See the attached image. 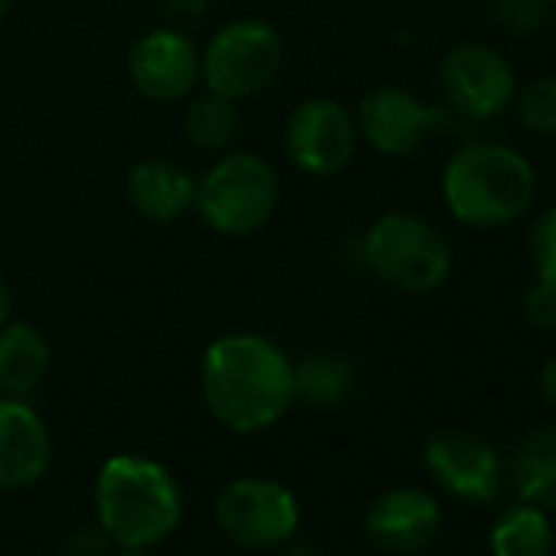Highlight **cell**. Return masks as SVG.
Instances as JSON below:
<instances>
[{
	"label": "cell",
	"mask_w": 556,
	"mask_h": 556,
	"mask_svg": "<svg viewBox=\"0 0 556 556\" xmlns=\"http://www.w3.org/2000/svg\"><path fill=\"white\" fill-rule=\"evenodd\" d=\"M510 109L517 112V122L523 131L553 138L556 135V73H546L517 86Z\"/></svg>",
	"instance_id": "cell-21"
},
{
	"label": "cell",
	"mask_w": 556,
	"mask_h": 556,
	"mask_svg": "<svg viewBox=\"0 0 556 556\" xmlns=\"http://www.w3.org/2000/svg\"><path fill=\"white\" fill-rule=\"evenodd\" d=\"M442 200L468 229H504L536 200V167L501 141H465L442 167Z\"/></svg>",
	"instance_id": "cell-2"
},
{
	"label": "cell",
	"mask_w": 556,
	"mask_h": 556,
	"mask_svg": "<svg viewBox=\"0 0 556 556\" xmlns=\"http://www.w3.org/2000/svg\"><path fill=\"white\" fill-rule=\"evenodd\" d=\"M128 79L151 102H180L200 83V50L180 30H148L128 53Z\"/></svg>",
	"instance_id": "cell-12"
},
{
	"label": "cell",
	"mask_w": 556,
	"mask_h": 556,
	"mask_svg": "<svg viewBox=\"0 0 556 556\" xmlns=\"http://www.w3.org/2000/svg\"><path fill=\"white\" fill-rule=\"evenodd\" d=\"M357 122L338 99H305L286 125V151L292 164L312 177L341 174L357 151Z\"/></svg>",
	"instance_id": "cell-9"
},
{
	"label": "cell",
	"mask_w": 556,
	"mask_h": 556,
	"mask_svg": "<svg viewBox=\"0 0 556 556\" xmlns=\"http://www.w3.org/2000/svg\"><path fill=\"white\" fill-rule=\"evenodd\" d=\"M553 549H556L553 523L533 504L504 510L491 527L494 556H553Z\"/></svg>",
	"instance_id": "cell-18"
},
{
	"label": "cell",
	"mask_w": 556,
	"mask_h": 556,
	"mask_svg": "<svg viewBox=\"0 0 556 556\" xmlns=\"http://www.w3.org/2000/svg\"><path fill=\"white\" fill-rule=\"evenodd\" d=\"M354 122L374 151L387 157H409L435 135V128L445 125V112L422 102L409 89L377 86L361 99Z\"/></svg>",
	"instance_id": "cell-10"
},
{
	"label": "cell",
	"mask_w": 556,
	"mask_h": 556,
	"mask_svg": "<svg viewBox=\"0 0 556 556\" xmlns=\"http://www.w3.org/2000/svg\"><path fill=\"white\" fill-rule=\"evenodd\" d=\"M197 180L187 167L170 157H148L128 174V200L131 206L154 223H174L193 206Z\"/></svg>",
	"instance_id": "cell-15"
},
{
	"label": "cell",
	"mask_w": 556,
	"mask_h": 556,
	"mask_svg": "<svg viewBox=\"0 0 556 556\" xmlns=\"http://www.w3.org/2000/svg\"><path fill=\"white\" fill-rule=\"evenodd\" d=\"M53 462V439L43 416L21 396H0V488L37 484Z\"/></svg>",
	"instance_id": "cell-14"
},
{
	"label": "cell",
	"mask_w": 556,
	"mask_h": 556,
	"mask_svg": "<svg viewBox=\"0 0 556 556\" xmlns=\"http://www.w3.org/2000/svg\"><path fill=\"white\" fill-rule=\"evenodd\" d=\"M63 556H112V536L102 527H76L63 543Z\"/></svg>",
	"instance_id": "cell-25"
},
{
	"label": "cell",
	"mask_w": 556,
	"mask_h": 556,
	"mask_svg": "<svg viewBox=\"0 0 556 556\" xmlns=\"http://www.w3.org/2000/svg\"><path fill=\"white\" fill-rule=\"evenodd\" d=\"M514 488L523 504L556 510V426L530 432L514 455Z\"/></svg>",
	"instance_id": "cell-17"
},
{
	"label": "cell",
	"mask_w": 556,
	"mask_h": 556,
	"mask_svg": "<svg viewBox=\"0 0 556 556\" xmlns=\"http://www.w3.org/2000/svg\"><path fill=\"white\" fill-rule=\"evenodd\" d=\"M364 262L393 292L429 295L452 275V245L445 232L416 213H383L364 236Z\"/></svg>",
	"instance_id": "cell-4"
},
{
	"label": "cell",
	"mask_w": 556,
	"mask_h": 556,
	"mask_svg": "<svg viewBox=\"0 0 556 556\" xmlns=\"http://www.w3.org/2000/svg\"><path fill=\"white\" fill-rule=\"evenodd\" d=\"M299 501L295 494L271 478H236L216 497L219 530L249 549L282 546L299 530Z\"/></svg>",
	"instance_id": "cell-8"
},
{
	"label": "cell",
	"mask_w": 556,
	"mask_h": 556,
	"mask_svg": "<svg viewBox=\"0 0 556 556\" xmlns=\"http://www.w3.org/2000/svg\"><path fill=\"white\" fill-rule=\"evenodd\" d=\"M422 465L435 484L468 504H488L501 494L504 468L497 452L468 429H439L422 448Z\"/></svg>",
	"instance_id": "cell-11"
},
{
	"label": "cell",
	"mask_w": 556,
	"mask_h": 556,
	"mask_svg": "<svg viewBox=\"0 0 556 556\" xmlns=\"http://www.w3.org/2000/svg\"><path fill=\"white\" fill-rule=\"evenodd\" d=\"M99 527L122 549H148L170 536L184 514L177 478L154 458L112 455L96 478Z\"/></svg>",
	"instance_id": "cell-3"
},
{
	"label": "cell",
	"mask_w": 556,
	"mask_h": 556,
	"mask_svg": "<svg viewBox=\"0 0 556 556\" xmlns=\"http://www.w3.org/2000/svg\"><path fill=\"white\" fill-rule=\"evenodd\" d=\"M354 383H357V374L351 361L338 354H312L295 367V400L315 409L341 406L354 393Z\"/></svg>",
	"instance_id": "cell-19"
},
{
	"label": "cell",
	"mask_w": 556,
	"mask_h": 556,
	"mask_svg": "<svg viewBox=\"0 0 556 556\" xmlns=\"http://www.w3.org/2000/svg\"><path fill=\"white\" fill-rule=\"evenodd\" d=\"M11 305H14V299H11V286H8V278L0 275V328H4V325L11 321Z\"/></svg>",
	"instance_id": "cell-27"
},
{
	"label": "cell",
	"mask_w": 556,
	"mask_h": 556,
	"mask_svg": "<svg viewBox=\"0 0 556 556\" xmlns=\"http://www.w3.org/2000/svg\"><path fill=\"white\" fill-rule=\"evenodd\" d=\"M527 249H530L533 278L556 286V203L540 210V216L533 219Z\"/></svg>",
	"instance_id": "cell-23"
},
{
	"label": "cell",
	"mask_w": 556,
	"mask_h": 556,
	"mask_svg": "<svg viewBox=\"0 0 556 556\" xmlns=\"http://www.w3.org/2000/svg\"><path fill=\"white\" fill-rule=\"evenodd\" d=\"M282 37L265 21L242 17L213 34L200 53V79L210 92L232 102L265 92L282 70Z\"/></svg>",
	"instance_id": "cell-6"
},
{
	"label": "cell",
	"mask_w": 556,
	"mask_h": 556,
	"mask_svg": "<svg viewBox=\"0 0 556 556\" xmlns=\"http://www.w3.org/2000/svg\"><path fill=\"white\" fill-rule=\"evenodd\" d=\"M50 370V344L27 321H8L0 328V393L27 396Z\"/></svg>",
	"instance_id": "cell-16"
},
{
	"label": "cell",
	"mask_w": 556,
	"mask_h": 556,
	"mask_svg": "<svg viewBox=\"0 0 556 556\" xmlns=\"http://www.w3.org/2000/svg\"><path fill=\"white\" fill-rule=\"evenodd\" d=\"M553 4L556 0H488V11L510 37H533L549 24Z\"/></svg>",
	"instance_id": "cell-22"
},
{
	"label": "cell",
	"mask_w": 556,
	"mask_h": 556,
	"mask_svg": "<svg viewBox=\"0 0 556 556\" xmlns=\"http://www.w3.org/2000/svg\"><path fill=\"white\" fill-rule=\"evenodd\" d=\"M193 206L213 232L249 236L262 229L278 206V174L252 151L226 154L197 180Z\"/></svg>",
	"instance_id": "cell-5"
},
{
	"label": "cell",
	"mask_w": 556,
	"mask_h": 556,
	"mask_svg": "<svg viewBox=\"0 0 556 556\" xmlns=\"http://www.w3.org/2000/svg\"><path fill=\"white\" fill-rule=\"evenodd\" d=\"M239 128V112L236 102L216 92H206L190 102L184 115V135L193 148L200 151H219L236 138Z\"/></svg>",
	"instance_id": "cell-20"
},
{
	"label": "cell",
	"mask_w": 556,
	"mask_h": 556,
	"mask_svg": "<svg viewBox=\"0 0 556 556\" xmlns=\"http://www.w3.org/2000/svg\"><path fill=\"white\" fill-rule=\"evenodd\" d=\"M439 527L442 507L422 488H393L380 494L364 517L370 543L393 556H413L426 549L435 540Z\"/></svg>",
	"instance_id": "cell-13"
},
{
	"label": "cell",
	"mask_w": 556,
	"mask_h": 556,
	"mask_svg": "<svg viewBox=\"0 0 556 556\" xmlns=\"http://www.w3.org/2000/svg\"><path fill=\"white\" fill-rule=\"evenodd\" d=\"M122 556H151V553L148 549H125Z\"/></svg>",
	"instance_id": "cell-30"
},
{
	"label": "cell",
	"mask_w": 556,
	"mask_h": 556,
	"mask_svg": "<svg viewBox=\"0 0 556 556\" xmlns=\"http://www.w3.org/2000/svg\"><path fill=\"white\" fill-rule=\"evenodd\" d=\"M282 556H321V553L315 546H308V543H292V546L282 549Z\"/></svg>",
	"instance_id": "cell-29"
},
{
	"label": "cell",
	"mask_w": 556,
	"mask_h": 556,
	"mask_svg": "<svg viewBox=\"0 0 556 556\" xmlns=\"http://www.w3.org/2000/svg\"><path fill=\"white\" fill-rule=\"evenodd\" d=\"M553 556H556V549H553Z\"/></svg>",
	"instance_id": "cell-32"
},
{
	"label": "cell",
	"mask_w": 556,
	"mask_h": 556,
	"mask_svg": "<svg viewBox=\"0 0 556 556\" xmlns=\"http://www.w3.org/2000/svg\"><path fill=\"white\" fill-rule=\"evenodd\" d=\"M8 8H11V0H0V21H4V14H8Z\"/></svg>",
	"instance_id": "cell-31"
},
{
	"label": "cell",
	"mask_w": 556,
	"mask_h": 556,
	"mask_svg": "<svg viewBox=\"0 0 556 556\" xmlns=\"http://www.w3.org/2000/svg\"><path fill=\"white\" fill-rule=\"evenodd\" d=\"M170 8L180 14H200L203 11V0H170Z\"/></svg>",
	"instance_id": "cell-28"
},
{
	"label": "cell",
	"mask_w": 556,
	"mask_h": 556,
	"mask_svg": "<svg viewBox=\"0 0 556 556\" xmlns=\"http://www.w3.org/2000/svg\"><path fill=\"white\" fill-rule=\"evenodd\" d=\"M536 387H540V396L546 400L549 409H556V357H549L540 374H536Z\"/></svg>",
	"instance_id": "cell-26"
},
{
	"label": "cell",
	"mask_w": 556,
	"mask_h": 556,
	"mask_svg": "<svg viewBox=\"0 0 556 556\" xmlns=\"http://www.w3.org/2000/svg\"><path fill=\"white\" fill-rule=\"evenodd\" d=\"M200 390L213 419L232 432H262L295 403V367L262 334H226L203 351Z\"/></svg>",
	"instance_id": "cell-1"
},
{
	"label": "cell",
	"mask_w": 556,
	"mask_h": 556,
	"mask_svg": "<svg viewBox=\"0 0 556 556\" xmlns=\"http://www.w3.org/2000/svg\"><path fill=\"white\" fill-rule=\"evenodd\" d=\"M517 86L514 63L481 40L455 43L439 63V89L445 102L471 122L501 118L514 105Z\"/></svg>",
	"instance_id": "cell-7"
},
{
	"label": "cell",
	"mask_w": 556,
	"mask_h": 556,
	"mask_svg": "<svg viewBox=\"0 0 556 556\" xmlns=\"http://www.w3.org/2000/svg\"><path fill=\"white\" fill-rule=\"evenodd\" d=\"M520 315L536 331H556V286L533 278L520 295Z\"/></svg>",
	"instance_id": "cell-24"
}]
</instances>
